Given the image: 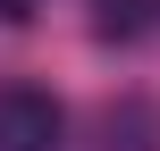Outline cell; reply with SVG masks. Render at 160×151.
Listing matches in <instances>:
<instances>
[{"label":"cell","instance_id":"1","mask_svg":"<svg viewBox=\"0 0 160 151\" xmlns=\"http://www.w3.org/2000/svg\"><path fill=\"white\" fill-rule=\"evenodd\" d=\"M59 126H68V109L51 92H34V84L0 92V151H59Z\"/></svg>","mask_w":160,"mask_h":151},{"label":"cell","instance_id":"2","mask_svg":"<svg viewBox=\"0 0 160 151\" xmlns=\"http://www.w3.org/2000/svg\"><path fill=\"white\" fill-rule=\"evenodd\" d=\"M101 151H160V101L127 92L101 109Z\"/></svg>","mask_w":160,"mask_h":151},{"label":"cell","instance_id":"3","mask_svg":"<svg viewBox=\"0 0 160 151\" xmlns=\"http://www.w3.org/2000/svg\"><path fill=\"white\" fill-rule=\"evenodd\" d=\"M152 0H93V42H143Z\"/></svg>","mask_w":160,"mask_h":151},{"label":"cell","instance_id":"4","mask_svg":"<svg viewBox=\"0 0 160 151\" xmlns=\"http://www.w3.org/2000/svg\"><path fill=\"white\" fill-rule=\"evenodd\" d=\"M34 17V0H0V25H25Z\"/></svg>","mask_w":160,"mask_h":151}]
</instances>
